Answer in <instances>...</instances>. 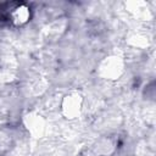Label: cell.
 <instances>
[{
	"label": "cell",
	"mask_w": 156,
	"mask_h": 156,
	"mask_svg": "<svg viewBox=\"0 0 156 156\" xmlns=\"http://www.w3.org/2000/svg\"><path fill=\"white\" fill-rule=\"evenodd\" d=\"M68 99L65 100L63 102V107H68L65 108V113L67 116H69V118H73L77 113H79L80 110V100H78L79 96H67Z\"/></svg>",
	"instance_id": "6da1fadb"
},
{
	"label": "cell",
	"mask_w": 156,
	"mask_h": 156,
	"mask_svg": "<svg viewBox=\"0 0 156 156\" xmlns=\"http://www.w3.org/2000/svg\"><path fill=\"white\" fill-rule=\"evenodd\" d=\"M29 17V10L28 7H26L24 5H18L17 7L12 9V12H11V21L15 23V24H23L27 22Z\"/></svg>",
	"instance_id": "7a4b0ae2"
}]
</instances>
